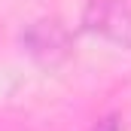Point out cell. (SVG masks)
Instances as JSON below:
<instances>
[{"label": "cell", "instance_id": "3", "mask_svg": "<svg viewBox=\"0 0 131 131\" xmlns=\"http://www.w3.org/2000/svg\"><path fill=\"white\" fill-rule=\"evenodd\" d=\"M95 131H122V128H119V119L116 116H104L98 125H95Z\"/></svg>", "mask_w": 131, "mask_h": 131}, {"label": "cell", "instance_id": "1", "mask_svg": "<svg viewBox=\"0 0 131 131\" xmlns=\"http://www.w3.org/2000/svg\"><path fill=\"white\" fill-rule=\"evenodd\" d=\"M85 28L113 43L131 46V12L113 0H95L85 9Z\"/></svg>", "mask_w": 131, "mask_h": 131}, {"label": "cell", "instance_id": "2", "mask_svg": "<svg viewBox=\"0 0 131 131\" xmlns=\"http://www.w3.org/2000/svg\"><path fill=\"white\" fill-rule=\"evenodd\" d=\"M67 43H70V37L58 21H37L25 34L28 52L34 58H40V61H49V64H55L58 58L67 55Z\"/></svg>", "mask_w": 131, "mask_h": 131}]
</instances>
